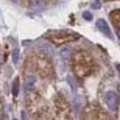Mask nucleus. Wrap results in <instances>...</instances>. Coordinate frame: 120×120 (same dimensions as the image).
Returning a JSON list of instances; mask_svg holds the SVG:
<instances>
[{"mask_svg": "<svg viewBox=\"0 0 120 120\" xmlns=\"http://www.w3.org/2000/svg\"><path fill=\"white\" fill-rule=\"evenodd\" d=\"M117 94L115 91H107L105 95V102L107 105V107L111 110V111H115L117 107Z\"/></svg>", "mask_w": 120, "mask_h": 120, "instance_id": "1", "label": "nucleus"}, {"mask_svg": "<svg viewBox=\"0 0 120 120\" xmlns=\"http://www.w3.org/2000/svg\"><path fill=\"white\" fill-rule=\"evenodd\" d=\"M97 27L99 29V31H102L103 34H105L106 37H108V38H114V35H112V31L111 29H110V26H108V24L103 20V18H99L98 21H97Z\"/></svg>", "mask_w": 120, "mask_h": 120, "instance_id": "2", "label": "nucleus"}, {"mask_svg": "<svg viewBox=\"0 0 120 120\" xmlns=\"http://www.w3.org/2000/svg\"><path fill=\"white\" fill-rule=\"evenodd\" d=\"M34 84H35V77L34 76H27L26 80H25V87H26V90H30L34 86Z\"/></svg>", "mask_w": 120, "mask_h": 120, "instance_id": "3", "label": "nucleus"}, {"mask_svg": "<svg viewBox=\"0 0 120 120\" xmlns=\"http://www.w3.org/2000/svg\"><path fill=\"white\" fill-rule=\"evenodd\" d=\"M18 87H20V81H18V78H16L15 82H13V86H12V93L15 97L18 95Z\"/></svg>", "mask_w": 120, "mask_h": 120, "instance_id": "4", "label": "nucleus"}, {"mask_svg": "<svg viewBox=\"0 0 120 120\" xmlns=\"http://www.w3.org/2000/svg\"><path fill=\"white\" fill-rule=\"evenodd\" d=\"M18 54H20V51H18V48H15V50H13V54H12L13 63H17V61H18Z\"/></svg>", "mask_w": 120, "mask_h": 120, "instance_id": "5", "label": "nucleus"}, {"mask_svg": "<svg viewBox=\"0 0 120 120\" xmlns=\"http://www.w3.org/2000/svg\"><path fill=\"white\" fill-rule=\"evenodd\" d=\"M82 17H84L85 20H87V21H91V20H93V15H91L90 12H87V11L82 13Z\"/></svg>", "mask_w": 120, "mask_h": 120, "instance_id": "6", "label": "nucleus"}, {"mask_svg": "<svg viewBox=\"0 0 120 120\" xmlns=\"http://www.w3.org/2000/svg\"><path fill=\"white\" fill-rule=\"evenodd\" d=\"M93 8H101V3L97 0L95 3H93Z\"/></svg>", "mask_w": 120, "mask_h": 120, "instance_id": "7", "label": "nucleus"}, {"mask_svg": "<svg viewBox=\"0 0 120 120\" xmlns=\"http://www.w3.org/2000/svg\"><path fill=\"white\" fill-rule=\"evenodd\" d=\"M116 67H117V69H119V71H120V64H117Z\"/></svg>", "mask_w": 120, "mask_h": 120, "instance_id": "8", "label": "nucleus"}, {"mask_svg": "<svg viewBox=\"0 0 120 120\" xmlns=\"http://www.w3.org/2000/svg\"><path fill=\"white\" fill-rule=\"evenodd\" d=\"M15 120H17V119H15Z\"/></svg>", "mask_w": 120, "mask_h": 120, "instance_id": "9", "label": "nucleus"}]
</instances>
